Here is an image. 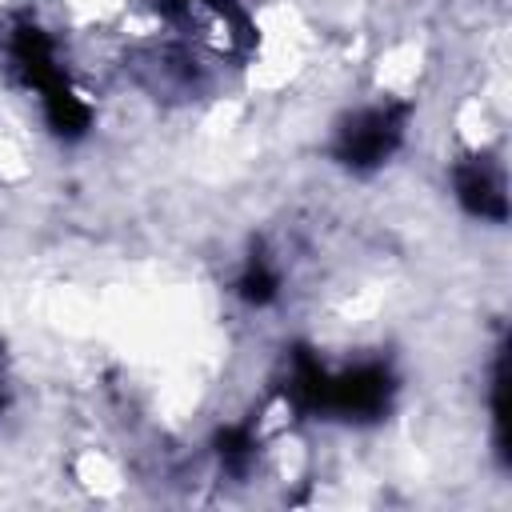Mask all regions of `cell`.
Here are the masks:
<instances>
[{"label":"cell","mask_w":512,"mask_h":512,"mask_svg":"<svg viewBox=\"0 0 512 512\" xmlns=\"http://www.w3.org/2000/svg\"><path fill=\"white\" fill-rule=\"evenodd\" d=\"M404 140V108L396 104H368L360 112H352L332 140V156L352 168V172H372L380 168L396 144Z\"/></svg>","instance_id":"obj_1"},{"label":"cell","mask_w":512,"mask_h":512,"mask_svg":"<svg viewBox=\"0 0 512 512\" xmlns=\"http://www.w3.org/2000/svg\"><path fill=\"white\" fill-rule=\"evenodd\" d=\"M456 196L460 204L480 216V220H504L508 204H504V168L492 156H476L468 164L456 168Z\"/></svg>","instance_id":"obj_2"},{"label":"cell","mask_w":512,"mask_h":512,"mask_svg":"<svg viewBox=\"0 0 512 512\" xmlns=\"http://www.w3.org/2000/svg\"><path fill=\"white\" fill-rule=\"evenodd\" d=\"M0 408H4V396H0Z\"/></svg>","instance_id":"obj_3"}]
</instances>
